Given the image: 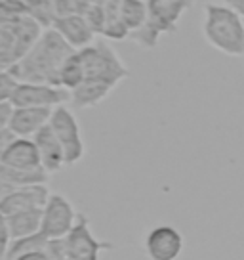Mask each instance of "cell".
Instances as JSON below:
<instances>
[{"label": "cell", "instance_id": "26", "mask_svg": "<svg viewBox=\"0 0 244 260\" xmlns=\"http://www.w3.org/2000/svg\"><path fill=\"white\" fill-rule=\"evenodd\" d=\"M12 241L14 239H12V232H10L8 216L0 212V260H6Z\"/></svg>", "mask_w": 244, "mask_h": 260}, {"label": "cell", "instance_id": "27", "mask_svg": "<svg viewBox=\"0 0 244 260\" xmlns=\"http://www.w3.org/2000/svg\"><path fill=\"white\" fill-rule=\"evenodd\" d=\"M14 113V106L12 104H0V132L10 128V119Z\"/></svg>", "mask_w": 244, "mask_h": 260}, {"label": "cell", "instance_id": "14", "mask_svg": "<svg viewBox=\"0 0 244 260\" xmlns=\"http://www.w3.org/2000/svg\"><path fill=\"white\" fill-rule=\"evenodd\" d=\"M33 140H34V144H36V147H38L42 167H44V171L48 172V174L59 172L63 167H67L63 146H61V142L57 140L56 132L52 130L50 122L38 132V134H34Z\"/></svg>", "mask_w": 244, "mask_h": 260}, {"label": "cell", "instance_id": "21", "mask_svg": "<svg viewBox=\"0 0 244 260\" xmlns=\"http://www.w3.org/2000/svg\"><path fill=\"white\" fill-rule=\"evenodd\" d=\"M120 19L124 27L130 31V37L139 31L147 21V2L143 0H122Z\"/></svg>", "mask_w": 244, "mask_h": 260}, {"label": "cell", "instance_id": "31", "mask_svg": "<svg viewBox=\"0 0 244 260\" xmlns=\"http://www.w3.org/2000/svg\"><path fill=\"white\" fill-rule=\"evenodd\" d=\"M227 4L235 10V12H238L240 17H244V0H227Z\"/></svg>", "mask_w": 244, "mask_h": 260}, {"label": "cell", "instance_id": "10", "mask_svg": "<svg viewBox=\"0 0 244 260\" xmlns=\"http://www.w3.org/2000/svg\"><path fill=\"white\" fill-rule=\"evenodd\" d=\"M145 251L151 260H178L183 251V236L174 226H155L145 237Z\"/></svg>", "mask_w": 244, "mask_h": 260}, {"label": "cell", "instance_id": "32", "mask_svg": "<svg viewBox=\"0 0 244 260\" xmlns=\"http://www.w3.org/2000/svg\"><path fill=\"white\" fill-rule=\"evenodd\" d=\"M63 260H71V258H63Z\"/></svg>", "mask_w": 244, "mask_h": 260}, {"label": "cell", "instance_id": "6", "mask_svg": "<svg viewBox=\"0 0 244 260\" xmlns=\"http://www.w3.org/2000/svg\"><path fill=\"white\" fill-rule=\"evenodd\" d=\"M67 258L71 260H99L103 251H113L114 245L111 241H103L94 236L90 220L86 214L78 212L73 230L65 237Z\"/></svg>", "mask_w": 244, "mask_h": 260}, {"label": "cell", "instance_id": "22", "mask_svg": "<svg viewBox=\"0 0 244 260\" xmlns=\"http://www.w3.org/2000/svg\"><path fill=\"white\" fill-rule=\"evenodd\" d=\"M48 241L50 239L44 236L42 232L34 234V236L21 237V239H14L12 245H10L8 254H6V260L16 258V256L23 254V252H29V251H42V249H46V247H48Z\"/></svg>", "mask_w": 244, "mask_h": 260}, {"label": "cell", "instance_id": "30", "mask_svg": "<svg viewBox=\"0 0 244 260\" xmlns=\"http://www.w3.org/2000/svg\"><path fill=\"white\" fill-rule=\"evenodd\" d=\"M14 189H16V187L10 186L8 182H6V180L0 176V203H2V201H4V199H6V197H8V195L14 191Z\"/></svg>", "mask_w": 244, "mask_h": 260}, {"label": "cell", "instance_id": "12", "mask_svg": "<svg viewBox=\"0 0 244 260\" xmlns=\"http://www.w3.org/2000/svg\"><path fill=\"white\" fill-rule=\"evenodd\" d=\"M50 107H14V113L10 119V130L17 138H34L52 117Z\"/></svg>", "mask_w": 244, "mask_h": 260}, {"label": "cell", "instance_id": "1", "mask_svg": "<svg viewBox=\"0 0 244 260\" xmlns=\"http://www.w3.org/2000/svg\"><path fill=\"white\" fill-rule=\"evenodd\" d=\"M73 52L76 50L56 29H46L10 71L19 82H46L59 86V71Z\"/></svg>", "mask_w": 244, "mask_h": 260}, {"label": "cell", "instance_id": "23", "mask_svg": "<svg viewBox=\"0 0 244 260\" xmlns=\"http://www.w3.org/2000/svg\"><path fill=\"white\" fill-rule=\"evenodd\" d=\"M90 2L92 0H56L57 16H84L90 8Z\"/></svg>", "mask_w": 244, "mask_h": 260}, {"label": "cell", "instance_id": "25", "mask_svg": "<svg viewBox=\"0 0 244 260\" xmlns=\"http://www.w3.org/2000/svg\"><path fill=\"white\" fill-rule=\"evenodd\" d=\"M27 16L25 0H0V19H16Z\"/></svg>", "mask_w": 244, "mask_h": 260}, {"label": "cell", "instance_id": "7", "mask_svg": "<svg viewBox=\"0 0 244 260\" xmlns=\"http://www.w3.org/2000/svg\"><path fill=\"white\" fill-rule=\"evenodd\" d=\"M50 126L63 146L67 167L76 165L84 157V142H82L80 124L76 121L74 113L65 106L56 107L50 117Z\"/></svg>", "mask_w": 244, "mask_h": 260}, {"label": "cell", "instance_id": "19", "mask_svg": "<svg viewBox=\"0 0 244 260\" xmlns=\"http://www.w3.org/2000/svg\"><path fill=\"white\" fill-rule=\"evenodd\" d=\"M25 8H27V16L40 25V29L44 31L54 29L56 21L59 19L56 0H25Z\"/></svg>", "mask_w": 244, "mask_h": 260}, {"label": "cell", "instance_id": "29", "mask_svg": "<svg viewBox=\"0 0 244 260\" xmlns=\"http://www.w3.org/2000/svg\"><path fill=\"white\" fill-rule=\"evenodd\" d=\"M12 260H50V254L46 252V249H42V251L23 252V254H19V256H16V258Z\"/></svg>", "mask_w": 244, "mask_h": 260}, {"label": "cell", "instance_id": "17", "mask_svg": "<svg viewBox=\"0 0 244 260\" xmlns=\"http://www.w3.org/2000/svg\"><path fill=\"white\" fill-rule=\"evenodd\" d=\"M10 232L12 239H21L27 236L38 234L42 228V209H33V211H23L10 214L8 216Z\"/></svg>", "mask_w": 244, "mask_h": 260}, {"label": "cell", "instance_id": "5", "mask_svg": "<svg viewBox=\"0 0 244 260\" xmlns=\"http://www.w3.org/2000/svg\"><path fill=\"white\" fill-rule=\"evenodd\" d=\"M86 71L84 81H94L116 88L124 79H128V67L124 65L118 54L105 42H92L90 46L78 50Z\"/></svg>", "mask_w": 244, "mask_h": 260}, {"label": "cell", "instance_id": "18", "mask_svg": "<svg viewBox=\"0 0 244 260\" xmlns=\"http://www.w3.org/2000/svg\"><path fill=\"white\" fill-rule=\"evenodd\" d=\"M0 176L14 187H27L38 186V184H48V172L40 171H23V169H12L0 162Z\"/></svg>", "mask_w": 244, "mask_h": 260}, {"label": "cell", "instance_id": "11", "mask_svg": "<svg viewBox=\"0 0 244 260\" xmlns=\"http://www.w3.org/2000/svg\"><path fill=\"white\" fill-rule=\"evenodd\" d=\"M50 191L46 184L38 186H27V187H16L12 193L0 203V212L2 214H16V212L33 211V209H44V205L48 201Z\"/></svg>", "mask_w": 244, "mask_h": 260}, {"label": "cell", "instance_id": "3", "mask_svg": "<svg viewBox=\"0 0 244 260\" xmlns=\"http://www.w3.org/2000/svg\"><path fill=\"white\" fill-rule=\"evenodd\" d=\"M193 6V0H147L145 25L132 35L130 39L141 48L153 50L162 35L178 31L179 19Z\"/></svg>", "mask_w": 244, "mask_h": 260}, {"label": "cell", "instance_id": "8", "mask_svg": "<svg viewBox=\"0 0 244 260\" xmlns=\"http://www.w3.org/2000/svg\"><path fill=\"white\" fill-rule=\"evenodd\" d=\"M71 102V92L46 82H19L12 96L14 107H50L56 109Z\"/></svg>", "mask_w": 244, "mask_h": 260}, {"label": "cell", "instance_id": "16", "mask_svg": "<svg viewBox=\"0 0 244 260\" xmlns=\"http://www.w3.org/2000/svg\"><path fill=\"white\" fill-rule=\"evenodd\" d=\"M113 90L114 88L107 86V84H101V82L84 81L78 88H74L73 92H71V102H73V106H76L78 109L96 107V106H99Z\"/></svg>", "mask_w": 244, "mask_h": 260}, {"label": "cell", "instance_id": "20", "mask_svg": "<svg viewBox=\"0 0 244 260\" xmlns=\"http://www.w3.org/2000/svg\"><path fill=\"white\" fill-rule=\"evenodd\" d=\"M86 79V71H84V63L82 57L78 54V50L73 52L71 56L65 59V63L59 71V86L61 88L73 92L74 88H78Z\"/></svg>", "mask_w": 244, "mask_h": 260}, {"label": "cell", "instance_id": "28", "mask_svg": "<svg viewBox=\"0 0 244 260\" xmlns=\"http://www.w3.org/2000/svg\"><path fill=\"white\" fill-rule=\"evenodd\" d=\"M14 140H16V134H14L10 128L0 132V161H2V157H4V153H6V149H8L10 144H12Z\"/></svg>", "mask_w": 244, "mask_h": 260}, {"label": "cell", "instance_id": "15", "mask_svg": "<svg viewBox=\"0 0 244 260\" xmlns=\"http://www.w3.org/2000/svg\"><path fill=\"white\" fill-rule=\"evenodd\" d=\"M56 29L63 39H65L74 50H82L90 46L94 42V37H96V31L92 29V25L88 23V19L84 16H65L59 17L54 25Z\"/></svg>", "mask_w": 244, "mask_h": 260}, {"label": "cell", "instance_id": "24", "mask_svg": "<svg viewBox=\"0 0 244 260\" xmlns=\"http://www.w3.org/2000/svg\"><path fill=\"white\" fill-rule=\"evenodd\" d=\"M19 81L12 71H0V104H8L12 102V96L16 92Z\"/></svg>", "mask_w": 244, "mask_h": 260}, {"label": "cell", "instance_id": "2", "mask_svg": "<svg viewBox=\"0 0 244 260\" xmlns=\"http://www.w3.org/2000/svg\"><path fill=\"white\" fill-rule=\"evenodd\" d=\"M204 39L210 46L227 56H244V21L231 6L206 4L204 6Z\"/></svg>", "mask_w": 244, "mask_h": 260}, {"label": "cell", "instance_id": "4", "mask_svg": "<svg viewBox=\"0 0 244 260\" xmlns=\"http://www.w3.org/2000/svg\"><path fill=\"white\" fill-rule=\"evenodd\" d=\"M40 25L29 16L0 19V71H8L40 37Z\"/></svg>", "mask_w": 244, "mask_h": 260}, {"label": "cell", "instance_id": "13", "mask_svg": "<svg viewBox=\"0 0 244 260\" xmlns=\"http://www.w3.org/2000/svg\"><path fill=\"white\" fill-rule=\"evenodd\" d=\"M2 165L12 169H23V171H40L42 159L38 153V147L33 138H17L10 144L6 153L2 157Z\"/></svg>", "mask_w": 244, "mask_h": 260}, {"label": "cell", "instance_id": "9", "mask_svg": "<svg viewBox=\"0 0 244 260\" xmlns=\"http://www.w3.org/2000/svg\"><path fill=\"white\" fill-rule=\"evenodd\" d=\"M78 212L65 195L50 193L48 201L42 209V228L40 232L48 239H61L73 230Z\"/></svg>", "mask_w": 244, "mask_h": 260}]
</instances>
